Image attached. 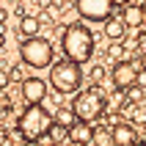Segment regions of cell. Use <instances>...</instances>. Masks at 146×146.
<instances>
[{
  "label": "cell",
  "instance_id": "cell-1",
  "mask_svg": "<svg viewBox=\"0 0 146 146\" xmlns=\"http://www.w3.org/2000/svg\"><path fill=\"white\" fill-rule=\"evenodd\" d=\"M94 31H91L88 25L83 22H72L66 25L64 31H61V50H64V55L74 64H86L91 61L94 55Z\"/></svg>",
  "mask_w": 146,
  "mask_h": 146
},
{
  "label": "cell",
  "instance_id": "cell-2",
  "mask_svg": "<svg viewBox=\"0 0 146 146\" xmlns=\"http://www.w3.org/2000/svg\"><path fill=\"white\" fill-rule=\"evenodd\" d=\"M50 124H52V113L41 105H28L17 119V135L22 141H41L47 138Z\"/></svg>",
  "mask_w": 146,
  "mask_h": 146
},
{
  "label": "cell",
  "instance_id": "cell-3",
  "mask_svg": "<svg viewBox=\"0 0 146 146\" xmlns=\"http://www.w3.org/2000/svg\"><path fill=\"white\" fill-rule=\"evenodd\" d=\"M47 86H52L61 97H66V94H77V91L83 88V69H80V64H74V61H69V58H64V61H52V66H50V83H47Z\"/></svg>",
  "mask_w": 146,
  "mask_h": 146
},
{
  "label": "cell",
  "instance_id": "cell-4",
  "mask_svg": "<svg viewBox=\"0 0 146 146\" xmlns=\"http://www.w3.org/2000/svg\"><path fill=\"white\" fill-rule=\"evenodd\" d=\"M72 110H74V116H77L80 121L94 124V121H99V119L108 113V97L102 94V88H97V86L83 88V91L74 94Z\"/></svg>",
  "mask_w": 146,
  "mask_h": 146
},
{
  "label": "cell",
  "instance_id": "cell-5",
  "mask_svg": "<svg viewBox=\"0 0 146 146\" xmlns=\"http://www.w3.org/2000/svg\"><path fill=\"white\" fill-rule=\"evenodd\" d=\"M19 58H22V64L31 66V69H47V66H52V61H55V47H52V41L44 39V36H28V39H22V44H19Z\"/></svg>",
  "mask_w": 146,
  "mask_h": 146
},
{
  "label": "cell",
  "instance_id": "cell-6",
  "mask_svg": "<svg viewBox=\"0 0 146 146\" xmlns=\"http://www.w3.org/2000/svg\"><path fill=\"white\" fill-rule=\"evenodd\" d=\"M138 69H143V64H141V58H124V61H119V64L113 66V72H110V80H113V88L116 91H127L130 86H135V80H138Z\"/></svg>",
  "mask_w": 146,
  "mask_h": 146
},
{
  "label": "cell",
  "instance_id": "cell-7",
  "mask_svg": "<svg viewBox=\"0 0 146 146\" xmlns=\"http://www.w3.org/2000/svg\"><path fill=\"white\" fill-rule=\"evenodd\" d=\"M113 8V0H74V11L88 22H105Z\"/></svg>",
  "mask_w": 146,
  "mask_h": 146
},
{
  "label": "cell",
  "instance_id": "cell-8",
  "mask_svg": "<svg viewBox=\"0 0 146 146\" xmlns=\"http://www.w3.org/2000/svg\"><path fill=\"white\" fill-rule=\"evenodd\" d=\"M19 91H22V99L28 105H41L47 99V83L41 80V77H25Z\"/></svg>",
  "mask_w": 146,
  "mask_h": 146
},
{
  "label": "cell",
  "instance_id": "cell-9",
  "mask_svg": "<svg viewBox=\"0 0 146 146\" xmlns=\"http://www.w3.org/2000/svg\"><path fill=\"white\" fill-rule=\"evenodd\" d=\"M69 141H72L74 146H91V141H94V127H91L88 121H77L69 127Z\"/></svg>",
  "mask_w": 146,
  "mask_h": 146
},
{
  "label": "cell",
  "instance_id": "cell-10",
  "mask_svg": "<svg viewBox=\"0 0 146 146\" xmlns=\"http://www.w3.org/2000/svg\"><path fill=\"white\" fill-rule=\"evenodd\" d=\"M110 130H113V141H116V146L138 143V132H135V124H132V121H116Z\"/></svg>",
  "mask_w": 146,
  "mask_h": 146
},
{
  "label": "cell",
  "instance_id": "cell-11",
  "mask_svg": "<svg viewBox=\"0 0 146 146\" xmlns=\"http://www.w3.org/2000/svg\"><path fill=\"white\" fill-rule=\"evenodd\" d=\"M102 25H105V39H110V41H121L124 36H127V25H124L121 17H113V14H110Z\"/></svg>",
  "mask_w": 146,
  "mask_h": 146
},
{
  "label": "cell",
  "instance_id": "cell-12",
  "mask_svg": "<svg viewBox=\"0 0 146 146\" xmlns=\"http://www.w3.org/2000/svg\"><path fill=\"white\" fill-rule=\"evenodd\" d=\"M124 19V25L127 28H141L143 25V8L135 6V3H127V6H121V14H119Z\"/></svg>",
  "mask_w": 146,
  "mask_h": 146
},
{
  "label": "cell",
  "instance_id": "cell-13",
  "mask_svg": "<svg viewBox=\"0 0 146 146\" xmlns=\"http://www.w3.org/2000/svg\"><path fill=\"white\" fill-rule=\"evenodd\" d=\"M17 28H19V33H22L25 39H28V36H39L41 19H39V17H33V14H25L22 19H19V25H17Z\"/></svg>",
  "mask_w": 146,
  "mask_h": 146
},
{
  "label": "cell",
  "instance_id": "cell-14",
  "mask_svg": "<svg viewBox=\"0 0 146 146\" xmlns=\"http://www.w3.org/2000/svg\"><path fill=\"white\" fill-rule=\"evenodd\" d=\"M94 146H116L113 141V130L110 127H94Z\"/></svg>",
  "mask_w": 146,
  "mask_h": 146
},
{
  "label": "cell",
  "instance_id": "cell-15",
  "mask_svg": "<svg viewBox=\"0 0 146 146\" xmlns=\"http://www.w3.org/2000/svg\"><path fill=\"white\" fill-rule=\"evenodd\" d=\"M47 138H50V141H55V143H66V141H69V127H64V124H58L55 119H52Z\"/></svg>",
  "mask_w": 146,
  "mask_h": 146
},
{
  "label": "cell",
  "instance_id": "cell-16",
  "mask_svg": "<svg viewBox=\"0 0 146 146\" xmlns=\"http://www.w3.org/2000/svg\"><path fill=\"white\" fill-rule=\"evenodd\" d=\"M108 58L116 61V64L124 61V58H127V44H124V41H110V47H108Z\"/></svg>",
  "mask_w": 146,
  "mask_h": 146
},
{
  "label": "cell",
  "instance_id": "cell-17",
  "mask_svg": "<svg viewBox=\"0 0 146 146\" xmlns=\"http://www.w3.org/2000/svg\"><path fill=\"white\" fill-rule=\"evenodd\" d=\"M52 119H55L58 124H64V127H72V124L77 121V116H74V110H72V108H58Z\"/></svg>",
  "mask_w": 146,
  "mask_h": 146
},
{
  "label": "cell",
  "instance_id": "cell-18",
  "mask_svg": "<svg viewBox=\"0 0 146 146\" xmlns=\"http://www.w3.org/2000/svg\"><path fill=\"white\" fill-rule=\"evenodd\" d=\"M143 97H146V88H143V86H138V83H135V86H130V88L124 91V99H127L130 105H138V102H143Z\"/></svg>",
  "mask_w": 146,
  "mask_h": 146
},
{
  "label": "cell",
  "instance_id": "cell-19",
  "mask_svg": "<svg viewBox=\"0 0 146 146\" xmlns=\"http://www.w3.org/2000/svg\"><path fill=\"white\" fill-rule=\"evenodd\" d=\"M132 44L138 47V58H141V64H143V69H146V33H138Z\"/></svg>",
  "mask_w": 146,
  "mask_h": 146
},
{
  "label": "cell",
  "instance_id": "cell-20",
  "mask_svg": "<svg viewBox=\"0 0 146 146\" xmlns=\"http://www.w3.org/2000/svg\"><path fill=\"white\" fill-rule=\"evenodd\" d=\"M88 77H91V83H102V80H105V66H102V64H97V66H91V72H88Z\"/></svg>",
  "mask_w": 146,
  "mask_h": 146
},
{
  "label": "cell",
  "instance_id": "cell-21",
  "mask_svg": "<svg viewBox=\"0 0 146 146\" xmlns=\"http://www.w3.org/2000/svg\"><path fill=\"white\" fill-rule=\"evenodd\" d=\"M8 80H14V83H22V80H25V77H22V69H19L17 64L8 66Z\"/></svg>",
  "mask_w": 146,
  "mask_h": 146
},
{
  "label": "cell",
  "instance_id": "cell-22",
  "mask_svg": "<svg viewBox=\"0 0 146 146\" xmlns=\"http://www.w3.org/2000/svg\"><path fill=\"white\" fill-rule=\"evenodd\" d=\"M8 108H11V97L6 94V88H0V116L8 113Z\"/></svg>",
  "mask_w": 146,
  "mask_h": 146
},
{
  "label": "cell",
  "instance_id": "cell-23",
  "mask_svg": "<svg viewBox=\"0 0 146 146\" xmlns=\"http://www.w3.org/2000/svg\"><path fill=\"white\" fill-rule=\"evenodd\" d=\"M8 83H11V80H8V72H6V69H0V88H6Z\"/></svg>",
  "mask_w": 146,
  "mask_h": 146
},
{
  "label": "cell",
  "instance_id": "cell-24",
  "mask_svg": "<svg viewBox=\"0 0 146 146\" xmlns=\"http://www.w3.org/2000/svg\"><path fill=\"white\" fill-rule=\"evenodd\" d=\"M135 83L146 88V69H138V80H135Z\"/></svg>",
  "mask_w": 146,
  "mask_h": 146
},
{
  "label": "cell",
  "instance_id": "cell-25",
  "mask_svg": "<svg viewBox=\"0 0 146 146\" xmlns=\"http://www.w3.org/2000/svg\"><path fill=\"white\" fill-rule=\"evenodd\" d=\"M36 6H39V11H47L52 6V0H36Z\"/></svg>",
  "mask_w": 146,
  "mask_h": 146
},
{
  "label": "cell",
  "instance_id": "cell-26",
  "mask_svg": "<svg viewBox=\"0 0 146 146\" xmlns=\"http://www.w3.org/2000/svg\"><path fill=\"white\" fill-rule=\"evenodd\" d=\"M14 17H19V19L25 17V6H22V3H17V6H14Z\"/></svg>",
  "mask_w": 146,
  "mask_h": 146
},
{
  "label": "cell",
  "instance_id": "cell-27",
  "mask_svg": "<svg viewBox=\"0 0 146 146\" xmlns=\"http://www.w3.org/2000/svg\"><path fill=\"white\" fill-rule=\"evenodd\" d=\"M6 22H8V8L0 6V25H6Z\"/></svg>",
  "mask_w": 146,
  "mask_h": 146
},
{
  "label": "cell",
  "instance_id": "cell-28",
  "mask_svg": "<svg viewBox=\"0 0 146 146\" xmlns=\"http://www.w3.org/2000/svg\"><path fill=\"white\" fill-rule=\"evenodd\" d=\"M6 138H8V130L3 127V124H0V146H3V141H6Z\"/></svg>",
  "mask_w": 146,
  "mask_h": 146
},
{
  "label": "cell",
  "instance_id": "cell-29",
  "mask_svg": "<svg viewBox=\"0 0 146 146\" xmlns=\"http://www.w3.org/2000/svg\"><path fill=\"white\" fill-rule=\"evenodd\" d=\"M52 6H55V8H66V6H69V0H52Z\"/></svg>",
  "mask_w": 146,
  "mask_h": 146
},
{
  "label": "cell",
  "instance_id": "cell-30",
  "mask_svg": "<svg viewBox=\"0 0 146 146\" xmlns=\"http://www.w3.org/2000/svg\"><path fill=\"white\" fill-rule=\"evenodd\" d=\"M22 146H41V141H22Z\"/></svg>",
  "mask_w": 146,
  "mask_h": 146
},
{
  "label": "cell",
  "instance_id": "cell-31",
  "mask_svg": "<svg viewBox=\"0 0 146 146\" xmlns=\"http://www.w3.org/2000/svg\"><path fill=\"white\" fill-rule=\"evenodd\" d=\"M127 3H132V0H113V6H119V8H121V6H127Z\"/></svg>",
  "mask_w": 146,
  "mask_h": 146
},
{
  "label": "cell",
  "instance_id": "cell-32",
  "mask_svg": "<svg viewBox=\"0 0 146 146\" xmlns=\"http://www.w3.org/2000/svg\"><path fill=\"white\" fill-rule=\"evenodd\" d=\"M141 8H143V25H146V0L141 3Z\"/></svg>",
  "mask_w": 146,
  "mask_h": 146
},
{
  "label": "cell",
  "instance_id": "cell-33",
  "mask_svg": "<svg viewBox=\"0 0 146 146\" xmlns=\"http://www.w3.org/2000/svg\"><path fill=\"white\" fill-rule=\"evenodd\" d=\"M3 44H6V36H3V31H0V50H3Z\"/></svg>",
  "mask_w": 146,
  "mask_h": 146
},
{
  "label": "cell",
  "instance_id": "cell-34",
  "mask_svg": "<svg viewBox=\"0 0 146 146\" xmlns=\"http://www.w3.org/2000/svg\"><path fill=\"white\" fill-rule=\"evenodd\" d=\"M50 146H64V143H55V141H50Z\"/></svg>",
  "mask_w": 146,
  "mask_h": 146
},
{
  "label": "cell",
  "instance_id": "cell-35",
  "mask_svg": "<svg viewBox=\"0 0 146 146\" xmlns=\"http://www.w3.org/2000/svg\"><path fill=\"white\" fill-rule=\"evenodd\" d=\"M138 146H146V138H143V141H141V143H138Z\"/></svg>",
  "mask_w": 146,
  "mask_h": 146
},
{
  "label": "cell",
  "instance_id": "cell-36",
  "mask_svg": "<svg viewBox=\"0 0 146 146\" xmlns=\"http://www.w3.org/2000/svg\"><path fill=\"white\" fill-rule=\"evenodd\" d=\"M127 146H138V143H127Z\"/></svg>",
  "mask_w": 146,
  "mask_h": 146
},
{
  "label": "cell",
  "instance_id": "cell-37",
  "mask_svg": "<svg viewBox=\"0 0 146 146\" xmlns=\"http://www.w3.org/2000/svg\"><path fill=\"white\" fill-rule=\"evenodd\" d=\"M143 130H146V121H143Z\"/></svg>",
  "mask_w": 146,
  "mask_h": 146
},
{
  "label": "cell",
  "instance_id": "cell-38",
  "mask_svg": "<svg viewBox=\"0 0 146 146\" xmlns=\"http://www.w3.org/2000/svg\"><path fill=\"white\" fill-rule=\"evenodd\" d=\"M91 146H94V143H91Z\"/></svg>",
  "mask_w": 146,
  "mask_h": 146
}]
</instances>
